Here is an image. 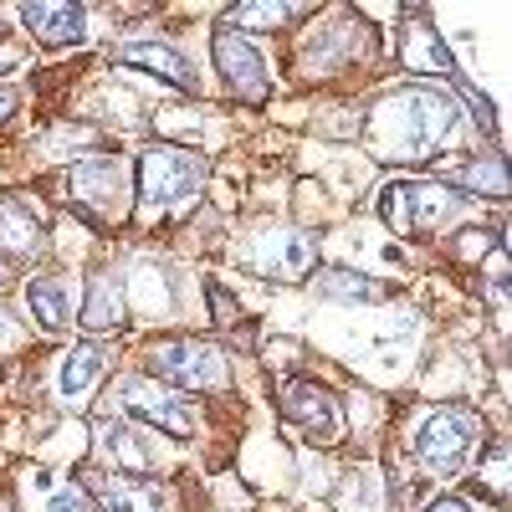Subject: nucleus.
<instances>
[{
	"label": "nucleus",
	"instance_id": "f257e3e1",
	"mask_svg": "<svg viewBox=\"0 0 512 512\" xmlns=\"http://www.w3.org/2000/svg\"><path fill=\"white\" fill-rule=\"evenodd\" d=\"M384 118H390L395 134H400V154H405V159H425L441 139H451V128H456V103L441 98V93L410 88V93H400V98L384 103Z\"/></svg>",
	"mask_w": 512,
	"mask_h": 512
},
{
	"label": "nucleus",
	"instance_id": "f03ea898",
	"mask_svg": "<svg viewBox=\"0 0 512 512\" xmlns=\"http://www.w3.org/2000/svg\"><path fill=\"white\" fill-rule=\"evenodd\" d=\"M477 441H482V415L477 410H461V405H446V410H436L431 420L420 425L415 456H420L425 472L451 477V472H461V466H466V456L477 451Z\"/></svg>",
	"mask_w": 512,
	"mask_h": 512
},
{
	"label": "nucleus",
	"instance_id": "7ed1b4c3",
	"mask_svg": "<svg viewBox=\"0 0 512 512\" xmlns=\"http://www.w3.org/2000/svg\"><path fill=\"white\" fill-rule=\"evenodd\" d=\"M461 205V195L451 185H436V180H400L379 195V216L390 231L400 236H431L451 210Z\"/></svg>",
	"mask_w": 512,
	"mask_h": 512
},
{
	"label": "nucleus",
	"instance_id": "20e7f679",
	"mask_svg": "<svg viewBox=\"0 0 512 512\" xmlns=\"http://www.w3.org/2000/svg\"><path fill=\"white\" fill-rule=\"evenodd\" d=\"M149 374L180 384V390H221L231 379V364L216 344H195V338H164L149 349Z\"/></svg>",
	"mask_w": 512,
	"mask_h": 512
},
{
	"label": "nucleus",
	"instance_id": "39448f33",
	"mask_svg": "<svg viewBox=\"0 0 512 512\" xmlns=\"http://www.w3.org/2000/svg\"><path fill=\"white\" fill-rule=\"evenodd\" d=\"M200 175H205V164H200V154H190V149L154 144V149L139 154V190H144L149 205H175V200H185V195L200 185Z\"/></svg>",
	"mask_w": 512,
	"mask_h": 512
},
{
	"label": "nucleus",
	"instance_id": "423d86ee",
	"mask_svg": "<svg viewBox=\"0 0 512 512\" xmlns=\"http://www.w3.org/2000/svg\"><path fill=\"white\" fill-rule=\"evenodd\" d=\"M282 420L297 425L313 446H333L338 436H344V415H338V400L323 390V384H308L297 379L282 390Z\"/></svg>",
	"mask_w": 512,
	"mask_h": 512
},
{
	"label": "nucleus",
	"instance_id": "0eeeda50",
	"mask_svg": "<svg viewBox=\"0 0 512 512\" xmlns=\"http://www.w3.org/2000/svg\"><path fill=\"white\" fill-rule=\"evenodd\" d=\"M210 52H216V67L226 72V82L236 88V98H246V103H262V98H267V62H262V52H256L246 36L216 31Z\"/></svg>",
	"mask_w": 512,
	"mask_h": 512
},
{
	"label": "nucleus",
	"instance_id": "6e6552de",
	"mask_svg": "<svg viewBox=\"0 0 512 512\" xmlns=\"http://www.w3.org/2000/svg\"><path fill=\"white\" fill-rule=\"evenodd\" d=\"M251 262H256V272H267V277L297 282V277L313 272L318 246H313V236H303V231H267L262 246L251 251Z\"/></svg>",
	"mask_w": 512,
	"mask_h": 512
},
{
	"label": "nucleus",
	"instance_id": "1a4fd4ad",
	"mask_svg": "<svg viewBox=\"0 0 512 512\" xmlns=\"http://www.w3.org/2000/svg\"><path fill=\"white\" fill-rule=\"evenodd\" d=\"M72 190L82 205H98L103 216H123V164L118 159H82L72 169Z\"/></svg>",
	"mask_w": 512,
	"mask_h": 512
},
{
	"label": "nucleus",
	"instance_id": "9d476101",
	"mask_svg": "<svg viewBox=\"0 0 512 512\" xmlns=\"http://www.w3.org/2000/svg\"><path fill=\"white\" fill-rule=\"evenodd\" d=\"M123 410L128 415H139L144 425H154V431H164V436H195V410L185 405V400H164V395H149L144 384H128L123 390Z\"/></svg>",
	"mask_w": 512,
	"mask_h": 512
},
{
	"label": "nucleus",
	"instance_id": "9b49d317",
	"mask_svg": "<svg viewBox=\"0 0 512 512\" xmlns=\"http://www.w3.org/2000/svg\"><path fill=\"white\" fill-rule=\"evenodd\" d=\"M82 6H52V0H31V6H21V26L47 41V47H67V41H82Z\"/></svg>",
	"mask_w": 512,
	"mask_h": 512
},
{
	"label": "nucleus",
	"instance_id": "f8f14e48",
	"mask_svg": "<svg viewBox=\"0 0 512 512\" xmlns=\"http://www.w3.org/2000/svg\"><path fill=\"white\" fill-rule=\"evenodd\" d=\"M118 62L144 67V72H154V77H164V82H175V88L195 93V72H190V62H185L180 52L159 47V41H128V47H118Z\"/></svg>",
	"mask_w": 512,
	"mask_h": 512
},
{
	"label": "nucleus",
	"instance_id": "ddd939ff",
	"mask_svg": "<svg viewBox=\"0 0 512 512\" xmlns=\"http://www.w3.org/2000/svg\"><path fill=\"white\" fill-rule=\"evenodd\" d=\"M88 497H103V512H164V492L149 487V482H103V477H88Z\"/></svg>",
	"mask_w": 512,
	"mask_h": 512
},
{
	"label": "nucleus",
	"instance_id": "4468645a",
	"mask_svg": "<svg viewBox=\"0 0 512 512\" xmlns=\"http://www.w3.org/2000/svg\"><path fill=\"white\" fill-rule=\"evenodd\" d=\"M400 62L410 67V72H441V77H456V62H451V52L441 47V31H431V26H415V31H405V41H400Z\"/></svg>",
	"mask_w": 512,
	"mask_h": 512
},
{
	"label": "nucleus",
	"instance_id": "2eb2a0df",
	"mask_svg": "<svg viewBox=\"0 0 512 512\" xmlns=\"http://www.w3.org/2000/svg\"><path fill=\"white\" fill-rule=\"evenodd\" d=\"M118 323H123V297H118V282H113L108 272H98V277L88 282V297H82V328L103 333V328H118Z\"/></svg>",
	"mask_w": 512,
	"mask_h": 512
},
{
	"label": "nucleus",
	"instance_id": "dca6fc26",
	"mask_svg": "<svg viewBox=\"0 0 512 512\" xmlns=\"http://www.w3.org/2000/svg\"><path fill=\"white\" fill-rule=\"evenodd\" d=\"M26 308H31V318H36L41 328H67V323H72V297H67V287L52 282V277H36V282L26 287Z\"/></svg>",
	"mask_w": 512,
	"mask_h": 512
},
{
	"label": "nucleus",
	"instance_id": "f3484780",
	"mask_svg": "<svg viewBox=\"0 0 512 512\" xmlns=\"http://www.w3.org/2000/svg\"><path fill=\"white\" fill-rule=\"evenodd\" d=\"M0 246L6 251H36L41 246V221L31 216V205L0 200Z\"/></svg>",
	"mask_w": 512,
	"mask_h": 512
},
{
	"label": "nucleus",
	"instance_id": "a211bd4d",
	"mask_svg": "<svg viewBox=\"0 0 512 512\" xmlns=\"http://www.w3.org/2000/svg\"><path fill=\"white\" fill-rule=\"evenodd\" d=\"M103 364H108V359H103L93 344L72 349V354H67V364H62V379H57V384H62V395H67V400H77L82 390H93V379L103 374Z\"/></svg>",
	"mask_w": 512,
	"mask_h": 512
},
{
	"label": "nucleus",
	"instance_id": "6ab92c4d",
	"mask_svg": "<svg viewBox=\"0 0 512 512\" xmlns=\"http://www.w3.org/2000/svg\"><path fill=\"white\" fill-rule=\"evenodd\" d=\"M108 446H113V456L128 466V472H149V466H154V451H144L128 425H108Z\"/></svg>",
	"mask_w": 512,
	"mask_h": 512
},
{
	"label": "nucleus",
	"instance_id": "aec40b11",
	"mask_svg": "<svg viewBox=\"0 0 512 512\" xmlns=\"http://www.w3.org/2000/svg\"><path fill=\"white\" fill-rule=\"evenodd\" d=\"M297 16H303V6H236L226 16V31L231 26H287Z\"/></svg>",
	"mask_w": 512,
	"mask_h": 512
},
{
	"label": "nucleus",
	"instance_id": "412c9836",
	"mask_svg": "<svg viewBox=\"0 0 512 512\" xmlns=\"http://www.w3.org/2000/svg\"><path fill=\"white\" fill-rule=\"evenodd\" d=\"M323 292L328 297H364V303H379V297H384V287L359 282L354 272H323Z\"/></svg>",
	"mask_w": 512,
	"mask_h": 512
},
{
	"label": "nucleus",
	"instance_id": "4be33fe9",
	"mask_svg": "<svg viewBox=\"0 0 512 512\" xmlns=\"http://www.w3.org/2000/svg\"><path fill=\"white\" fill-rule=\"evenodd\" d=\"M52 512H98V507L82 487H62V492H52Z\"/></svg>",
	"mask_w": 512,
	"mask_h": 512
},
{
	"label": "nucleus",
	"instance_id": "5701e85b",
	"mask_svg": "<svg viewBox=\"0 0 512 512\" xmlns=\"http://www.w3.org/2000/svg\"><path fill=\"white\" fill-rule=\"evenodd\" d=\"M16 103H21V93H16V88H6V82H0V123H6V118L16 113Z\"/></svg>",
	"mask_w": 512,
	"mask_h": 512
},
{
	"label": "nucleus",
	"instance_id": "b1692460",
	"mask_svg": "<svg viewBox=\"0 0 512 512\" xmlns=\"http://www.w3.org/2000/svg\"><path fill=\"white\" fill-rule=\"evenodd\" d=\"M210 303H216L221 323H236V313H231V303H226V292H221V287H210Z\"/></svg>",
	"mask_w": 512,
	"mask_h": 512
},
{
	"label": "nucleus",
	"instance_id": "393cba45",
	"mask_svg": "<svg viewBox=\"0 0 512 512\" xmlns=\"http://www.w3.org/2000/svg\"><path fill=\"white\" fill-rule=\"evenodd\" d=\"M425 512H472V507H466V502H456V497H441V502H431Z\"/></svg>",
	"mask_w": 512,
	"mask_h": 512
},
{
	"label": "nucleus",
	"instance_id": "a878e982",
	"mask_svg": "<svg viewBox=\"0 0 512 512\" xmlns=\"http://www.w3.org/2000/svg\"><path fill=\"white\" fill-rule=\"evenodd\" d=\"M6 67H16V52H11V47H0V72H6Z\"/></svg>",
	"mask_w": 512,
	"mask_h": 512
},
{
	"label": "nucleus",
	"instance_id": "bb28decb",
	"mask_svg": "<svg viewBox=\"0 0 512 512\" xmlns=\"http://www.w3.org/2000/svg\"><path fill=\"white\" fill-rule=\"evenodd\" d=\"M6 282H11V272H6V267H0V287H6Z\"/></svg>",
	"mask_w": 512,
	"mask_h": 512
}]
</instances>
